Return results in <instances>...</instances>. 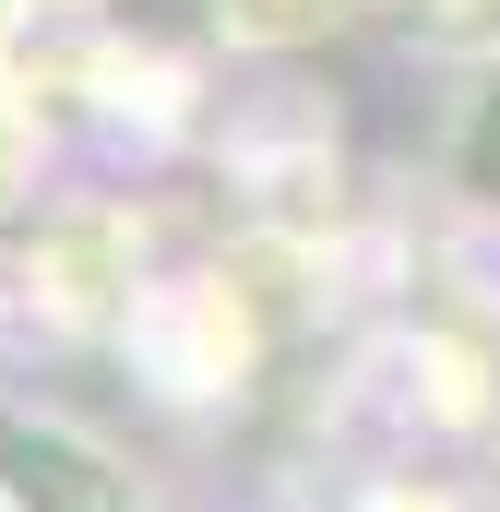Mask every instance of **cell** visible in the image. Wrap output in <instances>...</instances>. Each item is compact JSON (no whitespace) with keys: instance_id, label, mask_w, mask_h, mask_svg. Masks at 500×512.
I'll list each match as a JSON object with an SVG mask.
<instances>
[{"instance_id":"cell-1","label":"cell","mask_w":500,"mask_h":512,"mask_svg":"<svg viewBox=\"0 0 500 512\" xmlns=\"http://www.w3.org/2000/svg\"><path fill=\"white\" fill-rule=\"evenodd\" d=\"M0 512H143V489L96 429L0 393Z\"/></svg>"},{"instance_id":"cell-2","label":"cell","mask_w":500,"mask_h":512,"mask_svg":"<svg viewBox=\"0 0 500 512\" xmlns=\"http://www.w3.org/2000/svg\"><path fill=\"white\" fill-rule=\"evenodd\" d=\"M370 12H393V0H203V24L227 48H322V36H346Z\"/></svg>"},{"instance_id":"cell-3","label":"cell","mask_w":500,"mask_h":512,"mask_svg":"<svg viewBox=\"0 0 500 512\" xmlns=\"http://www.w3.org/2000/svg\"><path fill=\"white\" fill-rule=\"evenodd\" d=\"M381 24L405 48H429V60H489L500 72V0H393Z\"/></svg>"},{"instance_id":"cell-4","label":"cell","mask_w":500,"mask_h":512,"mask_svg":"<svg viewBox=\"0 0 500 512\" xmlns=\"http://www.w3.org/2000/svg\"><path fill=\"white\" fill-rule=\"evenodd\" d=\"M453 179H465L477 203H500V84H477L465 120H453Z\"/></svg>"}]
</instances>
